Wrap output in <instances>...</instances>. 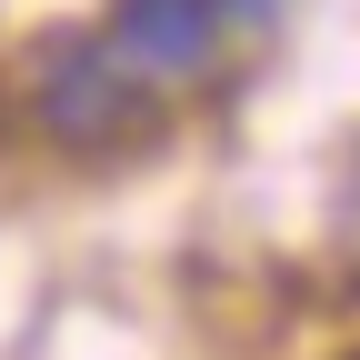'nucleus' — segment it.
<instances>
[{"instance_id": "nucleus-1", "label": "nucleus", "mask_w": 360, "mask_h": 360, "mask_svg": "<svg viewBox=\"0 0 360 360\" xmlns=\"http://www.w3.org/2000/svg\"><path fill=\"white\" fill-rule=\"evenodd\" d=\"M40 120H51L70 150H101V141H120V130L141 120V70L120 51H60L40 70Z\"/></svg>"}, {"instance_id": "nucleus-2", "label": "nucleus", "mask_w": 360, "mask_h": 360, "mask_svg": "<svg viewBox=\"0 0 360 360\" xmlns=\"http://www.w3.org/2000/svg\"><path fill=\"white\" fill-rule=\"evenodd\" d=\"M220 20H231V0H120L110 11V51L130 70H200Z\"/></svg>"}]
</instances>
